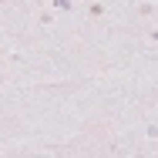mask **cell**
<instances>
[{
  "label": "cell",
  "mask_w": 158,
  "mask_h": 158,
  "mask_svg": "<svg viewBox=\"0 0 158 158\" xmlns=\"http://www.w3.org/2000/svg\"><path fill=\"white\" fill-rule=\"evenodd\" d=\"M88 14H91V17H104V3H91Z\"/></svg>",
  "instance_id": "cell-1"
}]
</instances>
